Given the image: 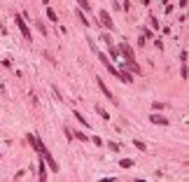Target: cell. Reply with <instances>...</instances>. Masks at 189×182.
<instances>
[{"label": "cell", "mask_w": 189, "mask_h": 182, "mask_svg": "<svg viewBox=\"0 0 189 182\" xmlns=\"http://www.w3.org/2000/svg\"><path fill=\"white\" fill-rule=\"evenodd\" d=\"M28 140H30V142L35 145V149H37V152H40V156H42V159H45V161H47V166H49L52 171H58V164H56V161H54V156H52V154H49V152H47V147H45V145H42V140L37 138V136H28Z\"/></svg>", "instance_id": "cell-1"}, {"label": "cell", "mask_w": 189, "mask_h": 182, "mask_svg": "<svg viewBox=\"0 0 189 182\" xmlns=\"http://www.w3.org/2000/svg\"><path fill=\"white\" fill-rule=\"evenodd\" d=\"M17 26H19V30L24 33V37H26V40H30V30H28L26 21H24V19H21V17H17Z\"/></svg>", "instance_id": "cell-2"}, {"label": "cell", "mask_w": 189, "mask_h": 182, "mask_svg": "<svg viewBox=\"0 0 189 182\" xmlns=\"http://www.w3.org/2000/svg\"><path fill=\"white\" fill-rule=\"evenodd\" d=\"M150 121H152V124H159V126H166V124H168V119L161 117V114H150Z\"/></svg>", "instance_id": "cell-3"}, {"label": "cell", "mask_w": 189, "mask_h": 182, "mask_svg": "<svg viewBox=\"0 0 189 182\" xmlns=\"http://www.w3.org/2000/svg\"><path fill=\"white\" fill-rule=\"evenodd\" d=\"M100 24H103L105 28H110V30H112V21H110V14L105 12V9L100 12Z\"/></svg>", "instance_id": "cell-4"}, {"label": "cell", "mask_w": 189, "mask_h": 182, "mask_svg": "<svg viewBox=\"0 0 189 182\" xmlns=\"http://www.w3.org/2000/svg\"><path fill=\"white\" fill-rule=\"evenodd\" d=\"M98 87H100V91H103V96H105V98H110V101H112V103H117V98H115V96L110 94V89L105 87V84H103V82H100V79H98Z\"/></svg>", "instance_id": "cell-5"}, {"label": "cell", "mask_w": 189, "mask_h": 182, "mask_svg": "<svg viewBox=\"0 0 189 182\" xmlns=\"http://www.w3.org/2000/svg\"><path fill=\"white\" fill-rule=\"evenodd\" d=\"M121 54H124L126 61H133V49H131L128 44H121Z\"/></svg>", "instance_id": "cell-6"}, {"label": "cell", "mask_w": 189, "mask_h": 182, "mask_svg": "<svg viewBox=\"0 0 189 182\" xmlns=\"http://www.w3.org/2000/svg\"><path fill=\"white\" fill-rule=\"evenodd\" d=\"M119 166H121V168H131V166H133V161H131V159H121V161H119Z\"/></svg>", "instance_id": "cell-7"}, {"label": "cell", "mask_w": 189, "mask_h": 182, "mask_svg": "<svg viewBox=\"0 0 189 182\" xmlns=\"http://www.w3.org/2000/svg\"><path fill=\"white\" fill-rule=\"evenodd\" d=\"M80 2V9H91V2L89 0H77Z\"/></svg>", "instance_id": "cell-8"}, {"label": "cell", "mask_w": 189, "mask_h": 182, "mask_svg": "<svg viewBox=\"0 0 189 182\" xmlns=\"http://www.w3.org/2000/svg\"><path fill=\"white\" fill-rule=\"evenodd\" d=\"M77 19H80V21H82V24H84V26H89V21H87V17L82 14V9H77Z\"/></svg>", "instance_id": "cell-9"}, {"label": "cell", "mask_w": 189, "mask_h": 182, "mask_svg": "<svg viewBox=\"0 0 189 182\" xmlns=\"http://www.w3.org/2000/svg\"><path fill=\"white\" fill-rule=\"evenodd\" d=\"M96 112H98V114H100V117H103V119H110V114H108V112H105V110H103V107H96Z\"/></svg>", "instance_id": "cell-10"}, {"label": "cell", "mask_w": 189, "mask_h": 182, "mask_svg": "<svg viewBox=\"0 0 189 182\" xmlns=\"http://www.w3.org/2000/svg\"><path fill=\"white\" fill-rule=\"evenodd\" d=\"M47 17L52 19V21H56V14H54V9H52V7H47Z\"/></svg>", "instance_id": "cell-11"}, {"label": "cell", "mask_w": 189, "mask_h": 182, "mask_svg": "<svg viewBox=\"0 0 189 182\" xmlns=\"http://www.w3.org/2000/svg\"><path fill=\"white\" fill-rule=\"evenodd\" d=\"M135 147L143 149V152H147V145H145V142H140V140H135Z\"/></svg>", "instance_id": "cell-12"}, {"label": "cell", "mask_w": 189, "mask_h": 182, "mask_svg": "<svg viewBox=\"0 0 189 182\" xmlns=\"http://www.w3.org/2000/svg\"><path fill=\"white\" fill-rule=\"evenodd\" d=\"M72 114H75V117H77V121H82V124H84V126H89V124H87V119H84V117H82L80 112H72Z\"/></svg>", "instance_id": "cell-13"}]
</instances>
